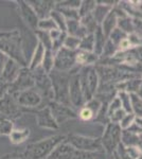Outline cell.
Returning <instances> with one entry per match:
<instances>
[{
	"label": "cell",
	"instance_id": "cell-1",
	"mask_svg": "<svg viewBox=\"0 0 142 159\" xmlns=\"http://www.w3.org/2000/svg\"><path fill=\"white\" fill-rule=\"evenodd\" d=\"M81 117L83 118L84 120H87L91 117V111L89 109H84L83 111L81 112Z\"/></svg>",
	"mask_w": 142,
	"mask_h": 159
}]
</instances>
